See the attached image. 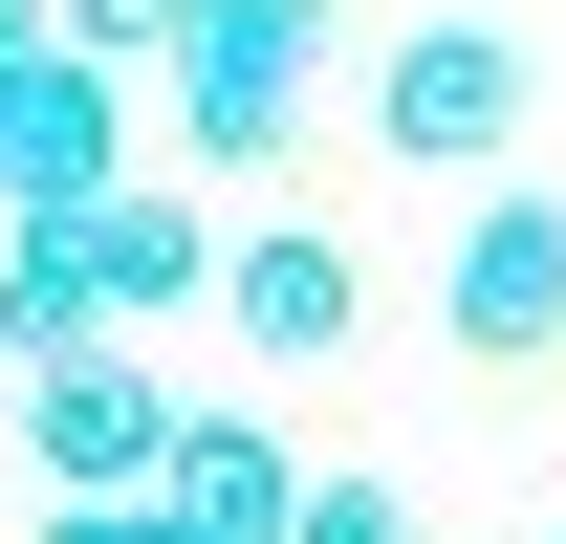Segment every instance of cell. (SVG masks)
<instances>
[{"label":"cell","mask_w":566,"mask_h":544,"mask_svg":"<svg viewBox=\"0 0 566 544\" xmlns=\"http://www.w3.org/2000/svg\"><path fill=\"white\" fill-rule=\"evenodd\" d=\"M305 544H415V501H392L370 458H327V501H305Z\"/></svg>","instance_id":"30bf717a"},{"label":"cell","mask_w":566,"mask_h":544,"mask_svg":"<svg viewBox=\"0 0 566 544\" xmlns=\"http://www.w3.org/2000/svg\"><path fill=\"white\" fill-rule=\"evenodd\" d=\"M44 544H218V523H175V501H44Z\"/></svg>","instance_id":"8fae6325"},{"label":"cell","mask_w":566,"mask_h":544,"mask_svg":"<svg viewBox=\"0 0 566 544\" xmlns=\"http://www.w3.org/2000/svg\"><path fill=\"white\" fill-rule=\"evenodd\" d=\"M218 327L262 348V370H327V348L370 327V262L327 240V218H240V262H218Z\"/></svg>","instance_id":"8992f818"},{"label":"cell","mask_w":566,"mask_h":544,"mask_svg":"<svg viewBox=\"0 0 566 544\" xmlns=\"http://www.w3.org/2000/svg\"><path fill=\"white\" fill-rule=\"evenodd\" d=\"M218 262H240V240H218V197H197V175H132V197H109V327L218 305Z\"/></svg>","instance_id":"ba28073f"},{"label":"cell","mask_w":566,"mask_h":544,"mask_svg":"<svg viewBox=\"0 0 566 544\" xmlns=\"http://www.w3.org/2000/svg\"><path fill=\"white\" fill-rule=\"evenodd\" d=\"M305 501H327V458H305L283 414L218 393L197 436H175V523H218V544H305Z\"/></svg>","instance_id":"52a82bcc"},{"label":"cell","mask_w":566,"mask_h":544,"mask_svg":"<svg viewBox=\"0 0 566 544\" xmlns=\"http://www.w3.org/2000/svg\"><path fill=\"white\" fill-rule=\"evenodd\" d=\"M370 153H392V175H501V153H523V44H501V22L370 44Z\"/></svg>","instance_id":"3957f363"},{"label":"cell","mask_w":566,"mask_h":544,"mask_svg":"<svg viewBox=\"0 0 566 544\" xmlns=\"http://www.w3.org/2000/svg\"><path fill=\"white\" fill-rule=\"evenodd\" d=\"M0 414H22V327H0Z\"/></svg>","instance_id":"7c38bea8"},{"label":"cell","mask_w":566,"mask_h":544,"mask_svg":"<svg viewBox=\"0 0 566 544\" xmlns=\"http://www.w3.org/2000/svg\"><path fill=\"white\" fill-rule=\"evenodd\" d=\"M175 22H197V0H66V44H87V66H132V87L175 66Z\"/></svg>","instance_id":"9c48e42d"},{"label":"cell","mask_w":566,"mask_h":544,"mask_svg":"<svg viewBox=\"0 0 566 544\" xmlns=\"http://www.w3.org/2000/svg\"><path fill=\"white\" fill-rule=\"evenodd\" d=\"M327 109V0H197L175 66H153V132L197 175H283V132Z\"/></svg>","instance_id":"6da1fadb"},{"label":"cell","mask_w":566,"mask_h":544,"mask_svg":"<svg viewBox=\"0 0 566 544\" xmlns=\"http://www.w3.org/2000/svg\"><path fill=\"white\" fill-rule=\"evenodd\" d=\"M436 327H458V370H545L566 348V197L501 175V197L458 218V262H436Z\"/></svg>","instance_id":"5b68a950"},{"label":"cell","mask_w":566,"mask_h":544,"mask_svg":"<svg viewBox=\"0 0 566 544\" xmlns=\"http://www.w3.org/2000/svg\"><path fill=\"white\" fill-rule=\"evenodd\" d=\"M87 197H132V66L44 44L0 66V218H87Z\"/></svg>","instance_id":"277c9868"},{"label":"cell","mask_w":566,"mask_h":544,"mask_svg":"<svg viewBox=\"0 0 566 544\" xmlns=\"http://www.w3.org/2000/svg\"><path fill=\"white\" fill-rule=\"evenodd\" d=\"M175 436H197V393H153L132 348L22 370V458H44V501H175Z\"/></svg>","instance_id":"7a4b0ae2"}]
</instances>
